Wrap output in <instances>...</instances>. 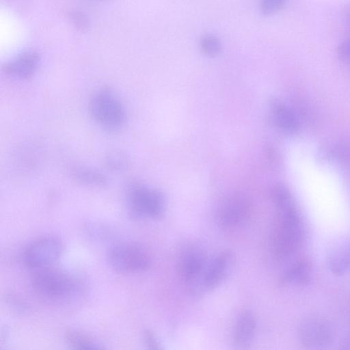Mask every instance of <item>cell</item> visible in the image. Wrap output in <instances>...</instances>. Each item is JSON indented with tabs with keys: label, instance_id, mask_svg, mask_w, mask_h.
Listing matches in <instances>:
<instances>
[{
	"label": "cell",
	"instance_id": "21",
	"mask_svg": "<svg viewBox=\"0 0 350 350\" xmlns=\"http://www.w3.org/2000/svg\"><path fill=\"white\" fill-rule=\"evenodd\" d=\"M286 0H260V8L265 15L278 12L284 5Z\"/></svg>",
	"mask_w": 350,
	"mask_h": 350
},
{
	"label": "cell",
	"instance_id": "7",
	"mask_svg": "<svg viewBox=\"0 0 350 350\" xmlns=\"http://www.w3.org/2000/svg\"><path fill=\"white\" fill-rule=\"evenodd\" d=\"M63 251L62 242L54 237L40 238L30 243L23 254V262L35 271L51 267Z\"/></svg>",
	"mask_w": 350,
	"mask_h": 350
},
{
	"label": "cell",
	"instance_id": "18",
	"mask_svg": "<svg viewBox=\"0 0 350 350\" xmlns=\"http://www.w3.org/2000/svg\"><path fill=\"white\" fill-rule=\"evenodd\" d=\"M200 45L202 53L209 57H215L221 51L220 40L213 35L204 36L200 40Z\"/></svg>",
	"mask_w": 350,
	"mask_h": 350
},
{
	"label": "cell",
	"instance_id": "19",
	"mask_svg": "<svg viewBox=\"0 0 350 350\" xmlns=\"http://www.w3.org/2000/svg\"><path fill=\"white\" fill-rule=\"evenodd\" d=\"M67 17L72 26L80 32H85L90 27V20L87 15L77 10H70Z\"/></svg>",
	"mask_w": 350,
	"mask_h": 350
},
{
	"label": "cell",
	"instance_id": "5",
	"mask_svg": "<svg viewBox=\"0 0 350 350\" xmlns=\"http://www.w3.org/2000/svg\"><path fill=\"white\" fill-rule=\"evenodd\" d=\"M109 261L117 271L133 273L148 269L150 258L142 246L133 243H120L111 247L109 252Z\"/></svg>",
	"mask_w": 350,
	"mask_h": 350
},
{
	"label": "cell",
	"instance_id": "15",
	"mask_svg": "<svg viewBox=\"0 0 350 350\" xmlns=\"http://www.w3.org/2000/svg\"><path fill=\"white\" fill-rule=\"evenodd\" d=\"M256 328L254 314L249 310H243L239 315L233 332L236 345H245L253 338Z\"/></svg>",
	"mask_w": 350,
	"mask_h": 350
},
{
	"label": "cell",
	"instance_id": "2",
	"mask_svg": "<svg viewBox=\"0 0 350 350\" xmlns=\"http://www.w3.org/2000/svg\"><path fill=\"white\" fill-rule=\"evenodd\" d=\"M31 284L40 297L53 301L68 300L80 290L79 282L70 274L51 267L36 270Z\"/></svg>",
	"mask_w": 350,
	"mask_h": 350
},
{
	"label": "cell",
	"instance_id": "10",
	"mask_svg": "<svg viewBox=\"0 0 350 350\" xmlns=\"http://www.w3.org/2000/svg\"><path fill=\"white\" fill-rule=\"evenodd\" d=\"M231 255L225 252L217 255L206 267L202 282L207 290L217 288L225 278L230 262Z\"/></svg>",
	"mask_w": 350,
	"mask_h": 350
},
{
	"label": "cell",
	"instance_id": "12",
	"mask_svg": "<svg viewBox=\"0 0 350 350\" xmlns=\"http://www.w3.org/2000/svg\"><path fill=\"white\" fill-rule=\"evenodd\" d=\"M312 274L311 262L302 258L295 261L283 273L280 280L282 285L305 286L310 282Z\"/></svg>",
	"mask_w": 350,
	"mask_h": 350
},
{
	"label": "cell",
	"instance_id": "22",
	"mask_svg": "<svg viewBox=\"0 0 350 350\" xmlns=\"http://www.w3.org/2000/svg\"><path fill=\"white\" fill-rule=\"evenodd\" d=\"M338 55L342 61L350 64V38L340 43L338 48Z\"/></svg>",
	"mask_w": 350,
	"mask_h": 350
},
{
	"label": "cell",
	"instance_id": "6",
	"mask_svg": "<svg viewBox=\"0 0 350 350\" xmlns=\"http://www.w3.org/2000/svg\"><path fill=\"white\" fill-rule=\"evenodd\" d=\"M297 337L300 343L307 349H324L334 342L336 331L328 320L310 317L299 323Z\"/></svg>",
	"mask_w": 350,
	"mask_h": 350
},
{
	"label": "cell",
	"instance_id": "4",
	"mask_svg": "<svg viewBox=\"0 0 350 350\" xmlns=\"http://www.w3.org/2000/svg\"><path fill=\"white\" fill-rule=\"evenodd\" d=\"M126 201L130 213L136 217L159 218L165 209L162 194L142 185L132 184L128 187Z\"/></svg>",
	"mask_w": 350,
	"mask_h": 350
},
{
	"label": "cell",
	"instance_id": "14",
	"mask_svg": "<svg viewBox=\"0 0 350 350\" xmlns=\"http://www.w3.org/2000/svg\"><path fill=\"white\" fill-rule=\"evenodd\" d=\"M274 123L286 133H296L299 130V122L294 112L286 105L274 101L271 106Z\"/></svg>",
	"mask_w": 350,
	"mask_h": 350
},
{
	"label": "cell",
	"instance_id": "25",
	"mask_svg": "<svg viewBox=\"0 0 350 350\" xmlns=\"http://www.w3.org/2000/svg\"><path fill=\"white\" fill-rule=\"evenodd\" d=\"M98 1H104V0H98Z\"/></svg>",
	"mask_w": 350,
	"mask_h": 350
},
{
	"label": "cell",
	"instance_id": "24",
	"mask_svg": "<svg viewBox=\"0 0 350 350\" xmlns=\"http://www.w3.org/2000/svg\"><path fill=\"white\" fill-rule=\"evenodd\" d=\"M340 349H350V331L344 334L339 342Z\"/></svg>",
	"mask_w": 350,
	"mask_h": 350
},
{
	"label": "cell",
	"instance_id": "8",
	"mask_svg": "<svg viewBox=\"0 0 350 350\" xmlns=\"http://www.w3.org/2000/svg\"><path fill=\"white\" fill-rule=\"evenodd\" d=\"M250 213L249 202L244 198L234 196L225 200L216 213L217 224L223 229H231L244 223Z\"/></svg>",
	"mask_w": 350,
	"mask_h": 350
},
{
	"label": "cell",
	"instance_id": "9",
	"mask_svg": "<svg viewBox=\"0 0 350 350\" xmlns=\"http://www.w3.org/2000/svg\"><path fill=\"white\" fill-rule=\"evenodd\" d=\"M41 61L34 50L24 51L7 61L2 67L4 74L16 79H27L36 72Z\"/></svg>",
	"mask_w": 350,
	"mask_h": 350
},
{
	"label": "cell",
	"instance_id": "20",
	"mask_svg": "<svg viewBox=\"0 0 350 350\" xmlns=\"http://www.w3.org/2000/svg\"><path fill=\"white\" fill-rule=\"evenodd\" d=\"M128 159L126 155L118 151L110 152L106 159V164L108 168L114 171L124 170L128 165Z\"/></svg>",
	"mask_w": 350,
	"mask_h": 350
},
{
	"label": "cell",
	"instance_id": "16",
	"mask_svg": "<svg viewBox=\"0 0 350 350\" xmlns=\"http://www.w3.org/2000/svg\"><path fill=\"white\" fill-rule=\"evenodd\" d=\"M70 174L74 180L85 186L102 187L108 183L104 174L87 165H77L72 167Z\"/></svg>",
	"mask_w": 350,
	"mask_h": 350
},
{
	"label": "cell",
	"instance_id": "3",
	"mask_svg": "<svg viewBox=\"0 0 350 350\" xmlns=\"http://www.w3.org/2000/svg\"><path fill=\"white\" fill-rule=\"evenodd\" d=\"M88 109L93 120L102 129L117 132L124 126L127 114L120 98L108 88H99L90 97Z\"/></svg>",
	"mask_w": 350,
	"mask_h": 350
},
{
	"label": "cell",
	"instance_id": "23",
	"mask_svg": "<svg viewBox=\"0 0 350 350\" xmlns=\"http://www.w3.org/2000/svg\"><path fill=\"white\" fill-rule=\"evenodd\" d=\"M144 340L149 348L154 349L161 348L157 338L150 332L147 331L144 333Z\"/></svg>",
	"mask_w": 350,
	"mask_h": 350
},
{
	"label": "cell",
	"instance_id": "13",
	"mask_svg": "<svg viewBox=\"0 0 350 350\" xmlns=\"http://www.w3.org/2000/svg\"><path fill=\"white\" fill-rule=\"evenodd\" d=\"M329 271L336 276H341L350 271V239L334 247L327 257Z\"/></svg>",
	"mask_w": 350,
	"mask_h": 350
},
{
	"label": "cell",
	"instance_id": "17",
	"mask_svg": "<svg viewBox=\"0 0 350 350\" xmlns=\"http://www.w3.org/2000/svg\"><path fill=\"white\" fill-rule=\"evenodd\" d=\"M66 344L77 349H100L104 347L90 336L78 331H70L66 334Z\"/></svg>",
	"mask_w": 350,
	"mask_h": 350
},
{
	"label": "cell",
	"instance_id": "11",
	"mask_svg": "<svg viewBox=\"0 0 350 350\" xmlns=\"http://www.w3.org/2000/svg\"><path fill=\"white\" fill-rule=\"evenodd\" d=\"M205 259L203 254L197 249L187 250L181 257L179 271L183 280L191 282L198 278L204 268Z\"/></svg>",
	"mask_w": 350,
	"mask_h": 350
},
{
	"label": "cell",
	"instance_id": "1",
	"mask_svg": "<svg viewBox=\"0 0 350 350\" xmlns=\"http://www.w3.org/2000/svg\"><path fill=\"white\" fill-rule=\"evenodd\" d=\"M276 209V220L272 236V250L275 257L285 259L301 245L304 226L293 196L284 185H277L272 191Z\"/></svg>",
	"mask_w": 350,
	"mask_h": 350
}]
</instances>
